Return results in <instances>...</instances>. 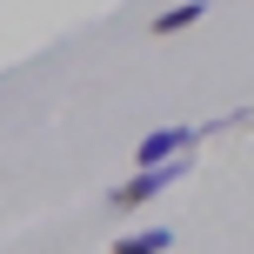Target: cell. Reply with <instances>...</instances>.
Wrapping results in <instances>:
<instances>
[{
	"mask_svg": "<svg viewBox=\"0 0 254 254\" xmlns=\"http://www.w3.org/2000/svg\"><path fill=\"white\" fill-rule=\"evenodd\" d=\"M188 167H194V161H161V167H140L134 181H121V188H114V207H121V214H134V207H147V201H154L161 188H174V181H188Z\"/></svg>",
	"mask_w": 254,
	"mask_h": 254,
	"instance_id": "6da1fadb",
	"label": "cell"
},
{
	"mask_svg": "<svg viewBox=\"0 0 254 254\" xmlns=\"http://www.w3.org/2000/svg\"><path fill=\"white\" fill-rule=\"evenodd\" d=\"M188 147H194V127H154V134L134 147V167H161V161H181Z\"/></svg>",
	"mask_w": 254,
	"mask_h": 254,
	"instance_id": "7a4b0ae2",
	"label": "cell"
},
{
	"mask_svg": "<svg viewBox=\"0 0 254 254\" xmlns=\"http://www.w3.org/2000/svg\"><path fill=\"white\" fill-rule=\"evenodd\" d=\"M194 20H207V0H181V7H167V13H154L147 27H154V34L167 40V34H188Z\"/></svg>",
	"mask_w": 254,
	"mask_h": 254,
	"instance_id": "3957f363",
	"label": "cell"
},
{
	"mask_svg": "<svg viewBox=\"0 0 254 254\" xmlns=\"http://www.w3.org/2000/svg\"><path fill=\"white\" fill-rule=\"evenodd\" d=\"M167 248H174V228H140L114 241V254H167Z\"/></svg>",
	"mask_w": 254,
	"mask_h": 254,
	"instance_id": "277c9868",
	"label": "cell"
}]
</instances>
